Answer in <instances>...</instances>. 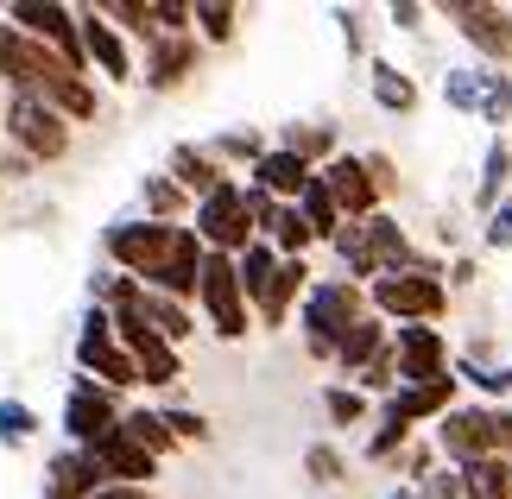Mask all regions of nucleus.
Returning a JSON list of instances; mask_svg holds the SVG:
<instances>
[{"label":"nucleus","mask_w":512,"mask_h":499,"mask_svg":"<svg viewBox=\"0 0 512 499\" xmlns=\"http://www.w3.org/2000/svg\"><path fill=\"white\" fill-rule=\"evenodd\" d=\"M304 468L317 474V481H342V455H336V449H310V455H304Z\"/></svg>","instance_id":"37"},{"label":"nucleus","mask_w":512,"mask_h":499,"mask_svg":"<svg viewBox=\"0 0 512 499\" xmlns=\"http://www.w3.org/2000/svg\"><path fill=\"white\" fill-rule=\"evenodd\" d=\"M329 146H336V139H329V127H291V133H285V152H298L304 165H310V158H323Z\"/></svg>","instance_id":"32"},{"label":"nucleus","mask_w":512,"mask_h":499,"mask_svg":"<svg viewBox=\"0 0 512 499\" xmlns=\"http://www.w3.org/2000/svg\"><path fill=\"white\" fill-rule=\"evenodd\" d=\"M449 19L475 51H487L494 64H512V19L500 7H481V0H449Z\"/></svg>","instance_id":"12"},{"label":"nucleus","mask_w":512,"mask_h":499,"mask_svg":"<svg viewBox=\"0 0 512 499\" xmlns=\"http://www.w3.org/2000/svg\"><path fill=\"white\" fill-rule=\"evenodd\" d=\"M76 361H83L89 373H102L108 386H140V367H133V354L121 348V335H114V316H108V310H89V316H83Z\"/></svg>","instance_id":"7"},{"label":"nucleus","mask_w":512,"mask_h":499,"mask_svg":"<svg viewBox=\"0 0 512 499\" xmlns=\"http://www.w3.org/2000/svg\"><path fill=\"white\" fill-rule=\"evenodd\" d=\"M234 266H241V291L253 297V304H260V297H266V285H272V278H279V266H285V259L279 253H272L266 241H253L241 259H234Z\"/></svg>","instance_id":"24"},{"label":"nucleus","mask_w":512,"mask_h":499,"mask_svg":"<svg viewBox=\"0 0 512 499\" xmlns=\"http://www.w3.org/2000/svg\"><path fill=\"white\" fill-rule=\"evenodd\" d=\"M399 379H411V386H430V379H443V361H449V348H443V335L437 329H424V323H405L399 329Z\"/></svg>","instance_id":"15"},{"label":"nucleus","mask_w":512,"mask_h":499,"mask_svg":"<svg viewBox=\"0 0 512 499\" xmlns=\"http://www.w3.org/2000/svg\"><path fill=\"white\" fill-rule=\"evenodd\" d=\"M373 102H380L386 114H411V108H418V89H411V76H405V70L373 64Z\"/></svg>","instance_id":"26"},{"label":"nucleus","mask_w":512,"mask_h":499,"mask_svg":"<svg viewBox=\"0 0 512 499\" xmlns=\"http://www.w3.org/2000/svg\"><path fill=\"white\" fill-rule=\"evenodd\" d=\"M449 392H456V379H430V386H405V392H392V405H386V417L392 424H418V417H449Z\"/></svg>","instance_id":"18"},{"label":"nucleus","mask_w":512,"mask_h":499,"mask_svg":"<svg viewBox=\"0 0 512 499\" xmlns=\"http://www.w3.org/2000/svg\"><path fill=\"white\" fill-rule=\"evenodd\" d=\"M373 304L386 316H399V323H430V316H443V278L430 266H411V272H386L373 278Z\"/></svg>","instance_id":"3"},{"label":"nucleus","mask_w":512,"mask_h":499,"mask_svg":"<svg viewBox=\"0 0 512 499\" xmlns=\"http://www.w3.org/2000/svg\"><path fill=\"white\" fill-rule=\"evenodd\" d=\"M64 430L83 449H95V443H108V436H114V398L95 386V379H76V386H70V398H64Z\"/></svg>","instance_id":"11"},{"label":"nucleus","mask_w":512,"mask_h":499,"mask_svg":"<svg viewBox=\"0 0 512 499\" xmlns=\"http://www.w3.org/2000/svg\"><path fill=\"white\" fill-rule=\"evenodd\" d=\"M108 253L121 259L127 272L152 278L159 297H190L203 291V247H196L190 228H171V222H121L108 228Z\"/></svg>","instance_id":"1"},{"label":"nucleus","mask_w":512,"mask_h":499,"mask_svg":"<svg viewBox=\"0 0 512 499\" xmlns=\"http://www.w3.org/2000/svg\"><path fill=\"white\" fill-rule=\"evenodd\" d=\"M380 354H386V329L373 323V316H361V323L348 329V342L336 348V361H342L348 373H367L373 361H380Z\"/></svg>","instance_id":"22"},{"label":"nucleus","mask_w":512,"mask_h":499,"mask_svg":"<svg viewBox=\"0 0 512 499\" xmlns=\"http://www.w3.org/2000/svg\"><path fill=\"white\" fill-rule=\"evenodd\" d=\"M0 76H13L19 95H38L45 102V89L57 83V76H76L64 57H51L38 38H26L19 26H0Z\"/></svg>","instance_id":"4"},{"label":"nucleus","mask_w":512,"mask_h":499,"mask_svg":"<svg viewBox=\"0 0 512 499\" xmlns=\"http://www.w3.org/2000/svg\"><path fill=\"white\" fill-rule=\"evenodd\" d=\"M494 455L500 462L512 455V411H494Z\"/></svg>","instance_id":"42"},{"label":"nucleus","mask_w":512,"mask_h":499,"mask_svg":"<svg viewBox=\"0 0 512 499\" xmlns=\"http://www.w3.org/2000/svg\"><path fill=\"white\" fill-rule=\"evenodd\" d=\"M13 26L26 32V38H38V45H57L70 70L83 64V38H76V13H70V7H45V0H19V7H13Z\"/></svg>","instance_id":"10"},{"label":"nucleus","mask_w":512,"mask_h":499,"mask_svg":"<svg viewBox=\"0 0 512 499\" xmlns=\"http://www.w3.org/2000/svg\"><path fill=\"white\" fill-rule=\"evenodd\" d=\"M298 215L310 222V234H323V241H336V234H342V209H336V196H329L323 177H310V190L298 196Z\"/></svg>","instance_id":"23"},{"label":"nucleus","mask_w":512,"mask_h":499,"mask_svg":"<svg viewBox=\"0 0 512 499\" xmlns=\"http://www.w3.org/2000/svg\"><path fill=\"white\" fill-rule=\"evenodd\" d=\"M196 26L222 45V38H234V7H228V0H203V7H196Z\"/></svg>","instance_id":"33"},{"label":"nucleus","mask_w":512,"mask_h":499,"mask_svg":"<svg viewBox=\"0 0 512 499\" xmlns=\"http://www.w3.org/2000/svg\"><path fill=\"white\" fill-rule=\"evenodd\" d=\"M108 481V468L95 462V449H76V455H57L51 474H45V499H95Z\"/></svg>","instance_id":"16"},{"label":"nucleus","mask_w":512,"mask_h":499,"mask_svg":"<svg viewBox=\"0 0 512 499\" xmlns=\"http://www.w3.org/2000/svg\"><path fill=\"white\" fill-rule=\"evenodd\" d=\"M196 234L209 241V253H247V247H253V209H247V190L222 184L215 196H203V209H196Z\"/></svg>","instance_id":"6"},{"label":"nucleus","mask_w":512,"mask_h":499,"mask_svg":"<svg viewBox=\"0 0 512 499\" xmlns=\"http://www.w3.org/2000/svg\"><path fill=\"white\" fill-rule=\"evenodd\" d=\"M83 51H89L95 64H102V70L114 76V83H127V76H133L121 32H114V26H102V13H83Z\"/></svg>","instance_id":"20"},{"label":"nucleus","mask_w":512,"mask_h":499,"mask_svg":"<svg viewBox=\"0 0 512 499\" xmlns=\"http://www.w3.org/2000/svg\"><path fill=\"white\" fill-rule=\"evenodd\" d=\"M190 70V45L184 38H159V51H152V89H177Z\"/></svg>","instance_id":"28"},{"label":"nucleus","mask_w":512,"mask_h":499,"mask_svg":"<svg viewBox=\"0 0 512 499\" xmlns=\"http://www.w3.org/2000/svg\"><path fill=\"white\" fill-rule=\"evenodd\" d=\"M171 177H177L184 190H203V196H215V190L228 184L222 165H215L209 152H196V146H177V152H171Z\"/></svg>","instance_id":"21"},{"label":"nucleus","mask_w":512,"mask_h":499,"mask_svg":"<svg viewBox=\"0 0 512 499\" xmlns=\"http://www.w3.org/2000/svg\"><path fill=\"white\" fill-rule=\"evenodd\" d=\"M165 424H171V436H209V424L196 411H165Z\"/></svg>","instance_id":"40"},{"label":"nucleus","mask_w":512,"mask_h":499,"mask_svg":"<svg viewBox=\"0 0 512 499\" xmlns=\"http://www.w3.org/2000/svg\"><path fill=\"white\" fill-rule=\"evenodd\" d=\"M95 462L108 468V481H127V487H140V481H152V468H159V455H146L133 436H121L114 430L108 443H95Z\"/></svg>","instance_id":"17"},{"label":"nucleus","mask_w":512,"mask_h":499,"mask_svg":"<svg viewBox=\"0 0 512 499\" xmlns=\"http://www.w3.org/2000/svg\"><path fill=\"white\" fill-rule=\"evenodd\" d=\"M32 430H38L32 405H19V398H0V443H7V449H19Z\"/></svg>","instance_id":"31"},{"label":"nucleus","mask_w":512,"mask_h":499,"mask_svg":"<svg viewBox=\"0 0 512 499\" xmlns=\"http://www.w3.org/2000/svg\"><path fill=\"white\" fill-rule=\"evenodd\" d=\"M140 316H146V323L165 335V342H184V335H190V316L177 310L171 297H159V291H146V297H140Z\"/></svg>","instance_id":"29"},{"label":"nucleus","mask_w":512,"mask_h":499,"mask_svg":"<svg viewBox=\"0 0 512 499\" xmlns=\"http://www.w3.org/2000/svg\"><path fill=\"white\" fill-rule=\"evenodd\" d=\"M437 436H443V455H449V462L475 468V462L494 455V411H449Z\"/></svg>","instance_id":"13"},{"label":"nucleus","mask_w":512,"mask_h":499,"mask_svg":"<svg viewBox=\"0 0 512 499\" xmlns=\"http://www.w3.org/2000/svg\"><path fill=\"white\" fill-rule=\"evenodd\" d=\"M203 310L222 342H241L247 335V291H241V266L228 253H209L203 259Z\"/></svg>","instance_id":"5"},{"label":"nucleus","mask_w":512,"mask_h":499,"mask_svg":"<svg viewBox=\"0 0 512 499\" xmlns=\"http://www.w3.org/2000/svg\"><path fill=\"white\" fill-rule=\"evenodd\" d=\"M323 405H329V417H336V424H361L367 398H361V392H342V386H329V392H323Z\"/></svg>","instance_id":"34"},{"label":"nucleus","mask_w":512,"mask_h":499,"mask_svg":"<svg viewBox=\"0 0 512 499\" xmlns=\"http://www.w3.org/2000/svg\"><path fill=\"white\" fill-rule=\"evenodd\" d=\"M392 499H424V493H411V487H399V493H392Z\"/></svg>","instance_id":"44"},{"label":"nucleus","mask_w":512,"mask_h":499,"mask_svg":"<svg viewBox=\"0 0 512 499\" xmlns=\"http://www.w3.org/2000/svg\"><path fill=\"white\" fill-rule=\"evenodd\" d=\"M7 127H13V139H19L32 158H64V152H70V121H64L57 108H45L38 95H13Z\"/></svg>","instance_id":"9"},{"label":"nucleus","mask_w":512,"mask_h":499,"mask_svg":"<svg viewBox=\"0 0 512 499\" xmlns=\"http://www.w3.org/2000/svg\"><path fill=\"white\" fill-rule=\"evenodd\" d=\"M121 436H133L146 455H165V449H171V424H165L159 411H133L127 424H121Z\"/></svg>","instance_id":"30"},{"label":"nucleus","mask_w":512,"mask_h":499,"mask_svg":"<svg viewBox=\"0 0 512 499\" xmlns=\"http://www.w3.org/2000/svg\"><path fill=\"white\" fill-rule=\"evenodd\" d=\"M146 203L159 215H177V209H184V184H171V177H146Z\"/></svg>","instance_id":"35"},{"label":"nucleus","mask_w":512,"mask_h":499,"mask_svg":"<svg viewBox=\"0 0 512 499\" xmlns=\"http://www.w3.org/2000/svg\"><path fill=\"white\" fill-rule=\"evenodd\" d=\"M361 323V291L354 285H310L304 297V335H310V354H323V361H336V348L348 342V329Z\"/></svg>","instance_id":"2"},{"label":"nucleus","mask_w":512,"mask_h":499,"mask_svg":"<svg viewBox=\"0 0 512 499\" xmlns=\"http://www.w3.org/2000/svg\"><path fill=\"white\" fill-rule=\"evenodd\" d=\"M317 177L329 184V196H336L342 215H354V222H367V215H373V196H380V184H373L367 158H329Z\"/></svg>","instance_id":"14"},{"label":"nucleus","mask_w":512,"mask_h":499,"mask_svg":"<svg viewBox=\"0 0 512 499\" xmlns=\"http://www.w3.org/2000/svg\"><path fill=\"white\" fill-rule=\"evenodd\" d=\"M304 259H285V266H279V278H272V285H266V297H260V316H266V323H285V310H291V297H298L304 291Z\"/></svg>","instance_id":"25"},{"label":"nucleus","mask_w":512,"mask_h":499,"mask_svg":"<svg viewBox=\"0 0 512 499\" xmlns=\"http://www.w3.org/2000/svg\"><path fill=\"white\" fill-rule=\"evenodd\" d=\"M506 177H512V152H506V139H494V146H487V165H481V209L494 215L500 203H506Z\"/></svg>","instance_id":"27"},{"label":"nucleus","mask_w":512,"mask_h":499,"mask_svg":"<svg viewBox=\"0 0 512 499\" xmlns=\"http://www.w3.org/2000/svg\"><path fill=\"white\" fill-rule=\"evenodd\" d=\"M253 177H260V190H266V196H304L317 171H310L298 152H285V146H279V152H266L260 165H253Z\"/></svg>","instance_id":"19"},{"label":"nucleus","mask_w":512,"mask_h":499,"mask_svg":"<svg viewBox=\"0 0 512 499\" xmlns=\"http://www.w3.org/2000/svg\"><path fill=\"white\" fill-rule=\"evenodd\" d=\"M462 379H475V386H481V392H494V398H500V392H512V367H500V373H481V367H462Z\"/></svg>","instance_id":"38"},{"label":"nucleus","mask_w":512,"mask_h":499,"mask_svg":"<svg viewBox=\"0 0 512 499\" xmlns=\"http://www.w3.org/2000/svg\"><path fill=\"white\" fill-rule=\"evenodd\" d=\"M443 102L500 127L512 114V76H500V70H449L443 76Z\"/></svg>","instance_id":"8"},{"label":"nucleus","mask_w":512,"mask_h":499,"mask_svg":"<svg viewBox=\"0 0 512 499\" xmlns=\"http://www.w3.org/2000/svg\"><path fill=\"white\" fill-rule=\"evenodd\" d=\"M222 152H234V158H253V165L266 158V152H260V139H253V133H228V139H222Z\"/></svg>","instance_id":"41"},{"label":"nucleus","mask_w":512,"mask_h":499,"mask_svg":"<svg viewBox=\"0 0 512 499\" xmlns=\"http://www.w3.org/2000/svg\"><path fill=\"white\" fill-rule=\"evenodd\" d=\"M405 430H411V424H392V417H386V430L373 436V449H367V455H373V462H386V455H392V449L405 443Z\"/></svg>","instance_id":"39"},{"label":"nucleus","mask_w":512,"mask_h":499,"mask_svg":"<svg viewBox=\"0 0 512 499\" xmlns=\"http://www.w3.org/2000/svg\"><path fill=\"white\" fill-rule=\"evenodd\" d=\"M95 499H152V493H146V487H121V481H114V487H102Z\"/></svg>","instance_id":"43"},{"label":"nucleus","mask_w":512,"mask_h":499,"mask_svg":"<svg viewBox=\"0 0 512 499\" xmlns=\"http://www.w3.org/2000/svg\"><path fill=\"white\" fill-rule=\"evenodd\" d=\"M487 247H512V196L487 215Z\"/></svg>","instance_id":"36"}]
</instances>
